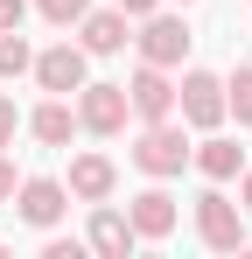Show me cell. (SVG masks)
Here are the masks:
<instances>
[{"label": "cell", "mask_w": 252, "mask_h": 259, "mask_svg": "<svg viewBox=\"0 0 252 259\" xmlns=\"http://www.w3.org/2000/svg\"><path fill=\"white\" fill-rule=\"evenodd\" d=\"M35 84L56 91V98H63V91H84V42L77 49H70V42L42 49V56H35Z\"/></svg>", "instance_id": "52a82bcc"}, {"label": "cell", "mask_w": 252, "mask_h": 259, "mask_svg": "<svg viewBox=\"0 0 252 259\" xmlns=\"http://www.w3.org/2000/svg\"><path fill=\"white\" fill-rule=\"evenodd\" d=\"M14 126H21V112H14V98H0V147L14 140Z\"/></svg>", "instance_id": "d6986e66"}, {"label": "cell", "mask_w": 252, "mask_h": 259, "mask_svg": "<svg viewBox=\"0 0 252 259\" xmlns=\"http://www.w3.org/2000/svg\"><path fill=\"white\" fill-rule=\"evenodd\" d=\"M196 168L210 182H231V175H245V154H238V140H203L196 147Z\"/></svg>", "instance_id": "5bb4252c"}, {"label": "cell", "mask_w": 252, "mask_h": 259, "mask_svg": "<svg viewBox=\"0 0 252 259\" xmlns=\"http://www.w3.org/2000/svg\"><path fill=\"white\" fill-rule=\"evenodd\" d=\"M21 70H35V56H28V42H21V28H7V35H0V77L14 84Z\"/></svg>", "instance_id": "9a60e30c"}, {"label": "cell", "mask_w": 252, "mask_h": 259, "mask_svg": "<svg viewBox=\"0 0 252 259\" xmlns=\"http://www.w3.org/2000/svg\"><path fill=\"white\" fill-rule=\"evenodd\" d=\"M28 133H35L42 147H63V140L77 133V112H70V105L49 91V105H35V112H28Z\"/></svg>", "instance_id": "4fadbf2b"}, {"label": "cell", "mask_w": 252, "mask_h": 259, "mask_svg": "<svg viewBox=\"0 0 252 259\" xmlns=\"http://www.w3.org/2000/svg\"><path fill=\"white\" fill-rule=\"evenodd\" d=\"M14 196H21V217H28V224H42V231L70 210V189H63V182H49V175H28Z\"/></svg>", "instance_id": "ba28073f"}, {"label": "cell", "mask_w": 252, "mask_h": 259, "mask_svg": "<svg viewBox=\"0 0 252 259\" xmlns=\"http://www.w3.org/2000/svg\"><path fill=\"white\" fill-rule=\"evenodd\" d=\"M126 112H133L126 84H91V77H84V91H77V126L84 133L112 140V133H126Z\"/></svg>", "instance_id": "3957f363"}, {"label": "cell", "mask_w": 252, "mask_h": 259, "mask_svg": "<svg viewBox=\"0 0 252 259\" xmlns=\"http://www.w3.org/2000/svg\"><path fill=\"white\" fill-rule=\"evenodd\" d=\"M77 35H84V56H112V49H126V7L84 14V21H77Z\"/></svg>", "instance_id": "8fae6325"}, {"label": "cell", "mask_w": 252, "mask_h": 259, "mask_svg": "<svg viewBox=\"0 0 252 259\" xmlns=\"http://www.w3.org/2000/svg\"><path fill=\"white\" fill-rule=\"evenodd\" d=\"M189 161H196V147L168 126V119H154V126L133 140V168H140V175H182Z\"/></svg>", "instance_id": "7a4b0ae2"}, {"label": "cell", "mask_w": 252, "mask_h": 259, "mask_svg": "<svg viewBox=\"0 0 252 259\" xmlns=\"http://www.w3.org/2000/svg\"><path fill=\"white\" fill-rule=\"evenodd\" d=\"M224 105L238 112V126H252V70H245V63L224 77Z\"/></svg>", "instance_id": "2e32d148"}, {"label": "cell", "mask_w": 252, "mask_h": 259, "mask_svg": "<svg viewBox=\"0 0 252 259\" xmlns=\"http://www.w3.org/2000/svg\"><path fill=\"white\" fill-rule=\"evenodd\" d=\"M182 7H189V0H182Z\"/></svg>", "instance_id": "603a6c76"}, {"label": "cell", "mask_w": 252, "mask_h": 259, "mask_svg": "<svg viewBox=\"0 0 252 259\" xmlns=\"http://www.w3.org/2000/svg\"><path fill=\"white\" fill-rule=\"evenodd\" d=\"M175 105H182V119H189V126H217V119L231 112V105H224V77H210V70H182Z\"/></svg>", "instance_id": "277c9868"}, {"label": "cell", "mask_w": 252, "mask_h": 259, "mask_svg": "<svg viewBox=\"0 0 252 259\" xmlns=\"http://www.w3.org/2000/svg\"><path fill=\"white\" fill-rule=\"evenodd\" d=\"M140 245V231H133V217H119V210H91V252H105V259H126Z\"/></svg>", "instance_id": "9c48e42d"}, {"label": "cell", "mask_w": 252, "mask_h": 259, "mask_svg": "<svg viewBox=\"0 0 252 259\" xmlns=\"http://www.w3.org/2000/svg\"><path fill=\"white\" fill-rule=\"evenodd\" d=\"M126 98H133V119H147V126L175 112V84H168L161 63H140V70H133V84H126Z\"/></svg>", "instance_id": "5b68a950"}, {"label": "cell", "mask_w": 252, "mask_h": 259, "mask_svg": "<svg viewBox=\"0 0 252 259\" xmlns=\"http://www.w3.org/2000/svg\"><path fill=\"white\" fill-rule=\"evenodd\" d=\"M14 189H21V182H14V161H7V154H0V203H7V196H14Z\"/></svg>", "instance_id": "ffe728a7"}, {"label": "cell", "mask_w": 252, "mask_h": 259, "mask_svg": "<svg viewBox=\"0 0 252 259\" xmlns=\"http://www.w3.org/2000/svg\"><path fill=\"white\" fill-rule=\"evenodd\" d=\"M35 7H42V21H56V28H70V21L91 14V0H35Z\"/></svg>", "instance_id": "e0dca14e"}, {"label": "cell", "mask_w": 252, "mask_h": 259, "mask_svg": "<svg viewBox=\"0 0 252 259\" xmlns=\"http://www.w3.org/2000/svg\"><path fill=\"white\" fill-rule=\"evenodd\" d=\"M126 217H133L140 238H168V231H175V196H168V189H140Z\"/></svg>", "instance_id": "7c38bea8"}, {"label": "cell", "mask_w": 252, "mask_h": 259, "mask_svg": "<svg viewBox=\"0 0 252 259\" xmlns=\"http://www.w3.org/2000/svg\"><path fill=\"white\" fill-rule=\"evenodd\" d=\"M21 14H28V0H0V35H7V28H21Z\"/></svg>", "instance_id": "ac0fdd59"}, {"label": "cell", "mask_w": 252, "mask_h": 259, "mask_svg": "<svg viewBox=\"0 0 252 259\" xmlns=\"http://www.w3.org/2000/svg\"><path fill=\"white\" fill-rule=\"evenodd\" d=\"M189 56V28L175 21V14H147V28H140V63H161V70H175Z\"/></svg>", "instance_id": "8992f818"}, {"label": "cell", "mask_w": 252, "mask_h": 259, "mask_svg": "<svg viewBox=\"0 0 252 259\" xmlns=\"http://www.w3.org/2000/svg\"><path fill=\"white\" fill-rule=\"evenodd\" d=\"M196 231H203L210 252H245V203L203 189V196H196Z\"/></svg>", "instance_id": "6da1fadb"}, {"label": "cell", "mask_w": 252, "mask_h": 259, "mask_svg": "<svg viewBox=\"0 0 252 259\" xmlns=\"http://www.w3.org/2000/svg\"><path fill=\"white\" fill-rule=\"evenodd\" d=\"M112 182H119V168H112L105 154H77V161H70V196H77V203H105Z\"/></svg>", "instance_id": "30bf717a"}, {"label": "cell", "mask_w": 252, "mask_h": 259, "mask_svg": "<svg viewBox=\"0 0 252 259\" xmlns=\"http://www.w3.org/2000/svg\"><path fill=\"white\" fill-rule=\"evenodd\" d=\"M126 14H140V21H147V14H154V7H161V0H119Z\"/></svg>", "instance_id": "44dd1931"}, {"label": "cell", "mask_w": 252, "mask_h": 259, "mask_svg": "<svg viewBox=\"0 0 252 259\" xmlns=\"http://www.w3.org/2000/svg\"><path fill=\"white\" fill-rule=\"evenodd\" d=\"M238 203H245V217H252V168L238 175Z\"/></svg>", "instance_id": "7402d4cb"}]
</instances>
